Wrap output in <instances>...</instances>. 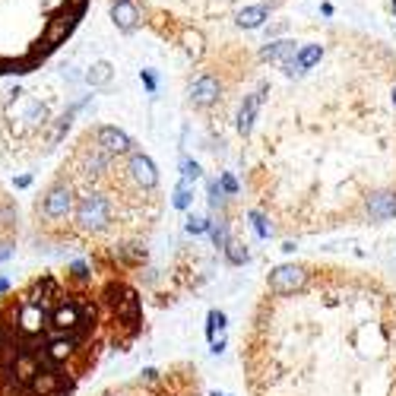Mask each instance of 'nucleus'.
<instances>
[{
    "mask_svg": "<svg viewBox=\"0 0 396 396\" xmlns=\"http://www.w3.org/2000/svg\"><path fill=\"white\" fill-rule=\"evenodd\" d=\"M16 235H19L16 203L0 190V260L10 257V251H13V244H16Z\"/></svg>",
    "mask_w": 396,
    "mask_h": 396,
    "instance_id": "5",
    "label": "nucleus"
},
{
    "mask_svg": "<svg viewBox=\"0 0 396 396\" xmlns=\"http://www.w3.org/2000/svg\"><path fill=\"white\" fill-rule=\"evenodd\" d=\"M162 216L156 162L121 127L95 124L32 203V231L48 244L89 251L92 264L124 276L146 257L143 241Z\"/></svg>",
    "mask_w": 396,
    "mask_h": 396,
    "instance_id": "3",
    "label": "nucleus"
},
{
    "mask_svg": "<svg viewBox=\"0 0 396 396\" xmlns=\"http://www.w3.org/2000/svg\"><path fill=\"white\" fill-rule=\"evenodd\" d=\"M143 330L140 295L99 266L42 270L0 295V396H73Z\"/></svg>",
    "mask_w": 396,
    "mask_h": 396,
    "instance_id": "2",
    "label": "nucleus"
},
{
    "mask_svg": "<svg viewBox=\"0 0 396 396\" xmlns=\"http://www.w3.org/2000/svg\"><path fill=\"white\" fill-rule=\"evenodd\" d=\"M292 0H108L121 32L146 29L162 45L203 64L219 51L254 45L289 10Z\"/></svg>",
    "mask_w": 396,
    "mask_h": 396,
    "instance_id": "4",
    "label": "nucleus"
},
{
    "mask_svg": "<svg viewBox=\"0 0 396 396\" xmlns=\"http://www.w3.org/2000/svg\"><path fill=\"white\" fill-rule=\"evenodd\" d=\"M194 111H235L264 203L349 194L364 219L396 216V45L362 25L305 19L194 67ZM346 200V197H342Z\"/></svg>",
    "mask_w": 396,
    "mask_h": 396,
    "instance_id": "1",
    "label": "nucleus"
}]
</instances>
